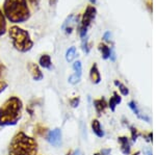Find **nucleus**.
Here are the masks:
<instances>
[{
  "instance_id": "9b49d317",
  "label": "nucleus",
  "mask_w": 156,
  "mask_h": 155,
  "mask_svg": "<svg viewBox=\"0 0 156 155\" xmlns=\"http://www.w3.org/2000/svg\"><path fill=\"white\" fill-rule=\"evenodd\" d=\"M92 129H93V132H94L98 137L104 136V132H103L102 128H101V125H100V122L98 121V120H93Z\"/></svg>"
},
{
  "instance_id": "7ed1b4c3",
  "label": "nucleus",
  "mask_w": 156,
  "mask_h": 155,
  "mask_svg": "<svg viewBox=\"0 0 156 155\" xmlns=\"http://www.w3.org/2000/svg\"><path fill=\"white\" fill-rule=\"evenodd\" d=\"M37 143L34 137L20 131L12 137L9 146V155H37Z\"/></svg>"
},
{
  "instance_id": "20e7f679",
  "label": "nucleus",
  "mask_w": 156,
  "mask_h": 155,
  "mask_svg": "<svg viewBox=\"0 0 156 155\" xmlns=\"http://www.w3.org/2000/svg\"><path fill=\"white\" fill-rule=\"evenodd\" d=\"M9 34L12 40V44L19 52H27L34 47V42L29 36V32L23 28L14 25L9 29Z\"/></svg>"
},
{
  "instance_id": "b1692460",
  "label": "nucleus",
  "mask_w": 156,
  "mask_h": 155,
  "mask_svg": "<svg viewBox=\"0 0 156 155\" xmlns=\"http://www.w3.org/2000/svg\"><path fill=\"white\" fill-rule=\"evenodd\" d=\"M4 73H5V67H4V65L0 62V79H1V77L3 76Z\"/></svg>"
},
{
  "instance_id": "1a4fd4ad",
  "label": "nucleus",
  "mask_w": 156,
  "mask_h": 155,
  "mask_svg": "<svg viewBox=\"0 0 156 155\" xmlns=\"http://www.w3.org/2000/svg\"><path fill=\"white\" fill-rule=\"evenodd\" d=\"M90 77L92 79V81L94 83H99L101 81V75H100L99 69H98V66L96 64H94L90 68Z\"/></svg>"
},
{
  "instance_id": "bb28decb",
  "label": "nucleus",
  "mask_w": 156,
  "mask_h": 155,
  "mask_svg": "<svg viewBox=\"0 0 156 155\" xmlns=\"http://www.w3.org/2000/svg\"><path fill=\"white\" fill-rule=\"evenodd\" d=\"M110 149H103L101 151V155H110Z\"/></svg>"
},
{
  "instance_id": "393cba45",
  "label": "nucleus",
  "mask_w": 156,
  "mask_h": 155,
  "mask_svg": "<svg viewBox=\"0 0 156 155\" xmlns=\"http://www.w3.org/2000/svg\"><path fill=\"white\" fill-rule=\"evenodd\" d=\"M109 39H110V32L106 31L104 33V36H103V40H104V41H106V42H108V41H109Z\"/></svg>"
},
{
  "instance_id": "ddd939ff",
  "label": "nucleus",
  "mask_w": 156,
  "mask_h": 155,
  "mask_svg": "<svg viewBox=\"0 0 156 155\" xmlns=\"http://www.w3.org/2000/svg\"><path fill=\"white\" fill-rule=\"evenodd\" d=\"M6 32V18L2 9H0V37Z\"/></svg>"
},
{
  "instance_id": "2eb2a0df",
  "label": "nucleus",
  "mask_w": 156,
  "mask_h": 155,
  "mask_svg": "<svg viewBox=\"0 0 156 155\" xmlns=\"http://www.w3.org/2000/svg\"><path fill=\"white\" fill-rule=\"evenodd\" d=\"M99 50L101 51L102 53V57L103 59H107L109 58L110 56V53H112V50H110V48L108 46H106L105 44H100L99 45Z\"/></svg>"
},
{
  "instance_id": "4468645a",
  "label": "nucleus",
  "mask_w": 156,
  "mask_h": 155,
  "mask_svg": "<svg viewBox=\"0 0 156 155\" xmlns=\"http://www.w3.org/2000/svg\"><path fill=\"white\" fill-rule=\"evenodd\" d=\"M121 101H122V99H121V97L118 95V93H114V96L110 98L109 100V107L110 109H112V111H115V106L118 105V104L121 103Z\"/></svg>"
},
{
  "instance_id": "5701e85b",
  "label": "nucleus",
  "mask_w": 156,
  "mask_h": 155,
  "mask_svg": "<svg viewBox=\"0 0 156 155\" xmlns=\"http://www.w3.org/2000/svg\"><path fill=\"white\" fill-rule=\"evenodd\" d=\"M7 87V83L5 81H3V80H0V94L2 93V92L4 91Z\"/></svg>"
},
{
  "instance_id": "f3484780",
  "label": "nucleus",
  "mask_w": 156,
  "mask_h": 155,
  "mask_svg": "<svg viewBox=\"0 0 156 155\" xmlns=\"http://www.w3.org/2000/svg\"><path fill=\"white\" fill-rule=\"evenodd\" d=\"M75 56H76V48H75L74 46H72V47H70L66 52V61L71 62H73V59L75 58Z\"/></svg>"
},
{
  "instance_id": "c756f323",
  "label": "nucleus",
  "mask_w": 156,
  "mask_h": 155,
  "mask_svg": "<svg viewBox=\"0 0 156 155\" xmlns=\"http://www.w3.org/2000/svg\"><path fill=\"white\" fill-rule=\"evenodd\" d=\"M145 154L146 155H152V151L150 149H146L145 150Z\"/></svg>"
},
{
  "instance_id": "f03ea898",
  "label": "nucleus",
  "mask_w": 156,
  "mask_h": 155,
  "mask_svg": "<svg viewBox=\"0 0 156 155\" xmlns=\"http://www.w3.org/2000/svg\"><path fill=\"white\" fill-rule=\"evenodd\" d=\"M23 103L16 96L9 97L0 106V126H12L22 118Z\"/></svg>"
},
{
  "instance_id": "a878e982",
  "label": "nucleus",
  "mask_w": 156,
  "mask_h": 155,
  "mask_svg": "<svg viewBox=\"0 0 156 155\" xmlns=\"http://www.w3.org/2000/svg\"><path fill=\"white\" fill-rule=\"evenodd\" d=\"M28 1L30 2V4H31L34 7H36L39 5V2H40V0H28Z\"/></svg>"
},
{
  "instance_id": "423d86ee",
  "label": "nucleus",
  "mask_w": 156,
  "mask_h": 155,
  "mask_svg": "<svg viewBox=\"0 0 156 155\" xmlns=\"http://www.w3.org/2000/svg\"><path fill=\"white\" fill-rule=\"evenodd\" d=\"M77 22H78V16H76V15H74V14L70 15V16L67 17L66 20L64 21V23H62V29L66 32L67 34H70L73 31L74 27L77 25Z\"/></svg>"
},
{
  "instance_id": "9d476101",
  "label": "nucleus",
  "mask_w": 156,
  "mask_h": 155,
  "mask_svg": "<svg viewBox=\"0 0 156 155\" xmlns=\"http://www.w3.org/2000/svg\"><path fill=\"white\" fill-rule=\"evenodd\" d=\"M39 64H40V66L44 69L51 70V68H52L51 57H50V55H48V54H43L39 59Z\"/></svg>"
},
{
  "instance_id": "4be33fe9",
  "label": "nucleus",
  "mask_w": 156,
  "mask_h": 155,
  "mask_svg": "<svg viewBox=\"0 0 156 155\" xmlns=\"http://www.w3.org/2000/svg\"><path fill=\"white\" fill-rule=\"evenodd\" d=\"M70 104L72 105V107H77L78 104H79V98L78 97H75V98H73L70 100Z\"/></svg>"
},
{
  "instance_id": "6ab92c4d",
  "label": "nucleus",
  "mask_w": 156,
  "mask_h": 155,
  "mask_svg": "<svg viewBox=\"0 0 156 155\" xmlns=\"http://www.w3.org/2000/svg\"><path fill=\"white\" fill-rule=\"evenodd\" d=\"M73 69H74V72L78 75L81 76V72H82V65H81V62L80 61H77L73 64Z\"/></svg>"
},
{
  "instance_id": "412c9836",
  "label": "nucleus",
  "mask_w": 156,
  "mask_h": 155,
  "mask_svg": "<svg viewBox=\"0 0 156 155\" xmlns=\"http://www.w3.org/2000/svg\"><path fill=\"white\" fill-rule=\"evenodd\" d=\"M128 105H129V107L132 109L133 112H134V114H136V116L138 117V118H142V117H140V111H138V108H137L136 104H135L134 102H133V101L129 102V104H128Z\"/></svg>"
},
{
  "instance_id": "39448f33",
  "label": "nucleus",
  "mask_w": 156,
  "mask_h": 155,
  "mask_svg": "<svg viewBox=\"0 0 156 155\" xmlns=\"http://www.w3.org/2000/svg\"><path fill=\"white\" fill-rule=\"evenodd\" d=\"M97 16V9L94 5H87V7L85 9V12L82 16L81 22L80 25L78 27V31H79V36L81 39L87 37V29H89L90 25L92 24V22L94 21L95 18Z\"/></svg>"
},
{
  "instance_id": "a211bd4d",
  "label": "nucleus",
  "mask_w": 156,
  "mask_h": 155,
  "mask_svg": "<svg viewBox=\"0 0 156 155\" xmlns=\"http://www.w3.org/2000/svg\"><path fill=\"white\" fill-rule=\"evenodd\" d=\"M115 84L118 87H119V90H120L121 93H122V95H124V96H127V95L129 94V91H128V89L122 83V82H120V81H118V80H115Z\"/></svg>"
},
{
  "instance_id": "f8f14e48",
  "label": "nucleus",
  "mask_w": 156,
  "mask_h": 155,
  "mask_svg": "<svg viewBox=\"0 0 156 155\" xmlns=\"http://www.w3.org/2000/svg\"><path fill=\"white\" fill-rule=\"evenodd\" d=\"M119 142L121 143V146H122V152L124 154H129L130 153V145L128 143V139L125 136L119 137Z\"/></svg>"
},
{
  "instance_id": "7c9ffc66",
  "label": "nucleus",
  "mask_w": 156,
  "mask_h": 155,
  "mask_svg": "<svg viewBox=\"0 0 156 155\" xmlns=\"http://www.w3.org/2000/svg\"><path fill=\"white\" fill-rule=\"evenodd\" d=\"M134 155H140V152H136V153H135Z\"/></svg>"
},
{
  "instance_id": "aec40b11",
  "label": "nucleus",
  "mask_w": 156,
  "mask_h": 155,
  "mask_svg": "<svg viewBox=\"0 0 156 155\" xmlns=\"http://www.w3.org/2000/svg\"><path fill=\"white\" fill-rule=\"evenodd\" d=\"M80 75H78V74H76V73H74V74H72L71 76L69 77V82L71 84H76V83H78V82L80 81Z\"/></svg>"
},
{
  "instance_id": "0eeeda50",
  "label": "nucleus",
  "mask_w": 156,
  "mask_h": 155,
  "mask_svg": "<svg viewBox=\"0 0 156 155\" xmlns=\"http://www.w3.org/2000/svg\"><path fill=\"white\" fill-rule=\"evenodd\" d=\"M27 69H28L30 75L34 78V80L36 81H40L44 78V75H43L41 69H40V66L34 62H28L27 65Z\"/></svg>"
},
{
  "instance_id": "dca6fc26",
  "label": "nucleus",
  "mask_w": 156,
  "mask_h": 155,
  "mask_svg": "<svg viewBox=\"0 0 156 155\" xmlns=\"http://www.w3.org/2000/svg\"><path fill=\"white\" fill-rule=\"evenodd\" d=\"M94 105H95V108H96V111L99 112V114H101V112L105 109V107H106V102H105L104 99L95 100V101H94Z\"/></svg>"
},
{
  "instance_id": "c85d7f7f",
  "label": "nucleus",
  "mask_w": 156,
  "mask_h": 155,
  "mask_svg": "<svg viewBox=\"0 0 156 155\" xmlns=\"http://www.w3.org/2000/svg\"><path fill=\"white\" fill-rule=\"evenodd\" d=\"M71 155H81V153H80V150L77 149V150H75V151L73 152Z\"/></svg>"
},
{
  "instance_id": "f257e3e1",
  "label": "nucleus",
  "mask_w": 156,
  "mask_h": 155,
  "mask_svg": "<svg viewBox=\"0 0 156 155\" xmlns=\"http://www.w3.org/2000/svg\"><path fill=\"white\" fill-rule=\"evenodd\" d=\"M2 9L6 20L14 24L24 23L31 16L27 0H4Z\"/></svg>"
},
{
  "instance_id": "6e6552de",
  "label": "nucleus",
  "mask_w": 156,
  "mask_h": 155,
  "mask_svg": "<svg viewBox=\"0 0 156 155\" xmlns=\"http://www.w3.org/2000/svg\"><path fill=\"white\" fill-rule=\"evenodd\" d=\"M47 141L55 147L59 146L60 143H62V131H60V129L55 128L50 131L48 136H47Z\"/></svg>"
},
{
  "instance_id": "cd10ccee",
  "label": "nucleus",
  "mask_w": 156,
  "mask_h": 155,
  "mask_svg": "<svg viewBox=\"0 0 156 155\" xmlns=\"http://www.w3.org/2000/svg\"><path fill=\"white\" fill-rule=\"evenodd\" d=\"M48 1H49L50 6H54L55 4L57 3V1H58V0H48Z\"/></svg>"
},
{
  "instance_id": "2f4dec72",
  "label": "nucleus",
  "mask_w": 156,
  "mask_h": 155,
  "mask_svg": "<svg viewBox=\"0 0 156 155\" xmlns=\"http://www.w3.org/2000/svg\"><path fill=\"white\" fill-rule=\"evenodd\" d=\"M95 155H99V154H95Z\"/></svg>"
}]
</instances>
